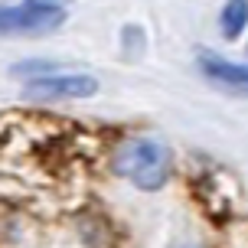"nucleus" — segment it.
I'll return each instance as SVG.
<instances>
[{"instance_id":"nucleus-2","label":"nucleus","mask_w":248,"mask_h":248,"mask_svg":"<svg viewBox=\"0 0 248 248\" xmlns=\"http://www.w3.org/2000/svg\"><path fill=\"white\" fill-rule=\"evenodd\" d=\"M59 3H16V7H0V33H46L62 23Z\"/></svg>"},{"instance_id":"nucleus-3","label":"nucleus","mask_w":248,"mask_h":248,"mask_svg":"<svg viewBox=\"0 0 248 248\" xmlns=\"http://www.w3.org/2000/svg\"><path fill=\"white\" fill-rule=\"evenodd\" d=\"M95 92V78L88 75H46L30 82V95H49V98H82Z\"/></svg>"},{"instance_id":"nucleus-1","label":"nucleus","mask_w":248,"mask_h":248,"mask_svg":"<svg viewBox=\"0 0 248 248\" xmlns=\"http://www.w3.org/2000/svg\"><path fill=\"white\" fill-rule=\"evenodd\" d=\"M118 170L131 183L144 186V189H157L170 173V154L157 140H131L118 154Z\"/></svg>"},{"instance_id":"nucleus-5","label":"nucleus","mask_w":248,"mask_h":248,"mask_svg":"<svg viewBox=\"0 0 248 248\" xmlns=\"http://www.w3.org/2000/svg\"><path fill=\"white\" fill-rule=\"evenodd\" d=\"M245 20H248V3H229L222 10V33L229 39L238 36V30L245 26Z\"/></svg>"},{"instance_id":"nucleus-4","label":"nucleus","mask_w":248,"mask_h":248,"mask_svg":"<svg viewBox=\"0 0 248 248\" xmlns=\"http://www.w3.org/2000/svg\"><path fill=\"white\" fill-rule=\"evenodd\" d=\"M199 62H202V72L209 75L212 82L232 88V92H248V65H235V62L216 59V56H209V52H202Z\"/></svg>"}]
</instances>
